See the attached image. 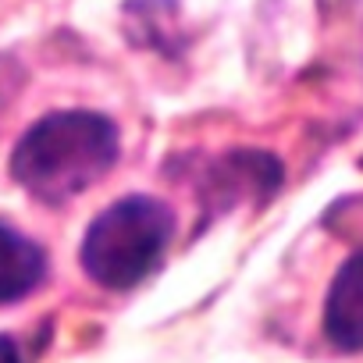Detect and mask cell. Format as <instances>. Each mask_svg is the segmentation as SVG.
I'll list each match as a JSON object with an SVG mask.
<instances>
[{"label": "cell", "instance_id": "6da1fadb", "mask_svg": "<svg viewBox=\"0 0 363 363\" xmlns=\"http://www.w3.org/2000/svg\"><path fill=\"white\" fill-rule=\"evenodd\" d=\"M118 153V125L107 114L82 107L54 111L29 125L15 143L11 178L33 200L47 207H65L111 174Z\"/></svg>", "mask_w": 363, "mask_h": 363}, {"label": "cell", "instance_id": "7a4b0ae2", "mask_svg": "<svg viewBox=\"0 0 363 363\" xmlns=\"http://www.w3.org/2000/svg\"><path fill=\"white\" fill-rule=\"evenodd\" d=\"M174 239V214L164 200L132 193L100 211L79 246L82 271L107 292L139 289L164 264Z\"/></svg>", "mask_w": 363, "mask_h": 363}, {"label": "cell", "instance_id": "5b68a950", "mask_svg": "<svg viewBox=\"0 0 363 363\" xmlns=\"http://www.w3.org/2000/svg\"><path fill=\"white\" fill-rule=\"evenodd\" d=\"M0 363H26L22 359V349L11 335H0Z\"/></svg>", "mask_w": 363, "mask_h": 363}, {"label": "cell", "instance_id": "277c9868", "mask_svg": "<svg viewBox=\"0 0 363 363\" xmlns=\"http://www.w3.org/2000/svg\"><path fill=\"white\" fill-rule=\"evenodd\" d=\"M47 278V253L40 242L0 221V306L22 303Z\"/></svg>", "mask_w": 363, "mask_h": 363}, {"label": "cell", "instance_id": "3957f363", "mask_svg": "<svg viewBox=\"0 0 363 363\" xmlns=\"http://www.w3.org/2000/svg\"><path fill=\"white\" fill-rule=\"evenodd\" d=\"M324 335L342 352H363V250L331 278L324 299Z\"/></svg>", "mask_w": 363, "mask_h": 363}]
</instances>
